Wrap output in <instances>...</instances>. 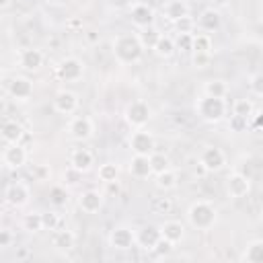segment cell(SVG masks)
<instances>
[{
	"label": "cell",
	"instance_id": "obj_1",
	"mask_svg": "<svg viewBox=\"0 0 263 263\" xmlns=\"http://www.w3.org/2000/svg\"><path fill=\"white\" fill-rule=\"evenodd\" d=\"M113 55L119 64L129 66L138 64L144 55V45L140 43V37L134 33H119L113 39Z\"/></svg>",
	"mask_w": 263,
	"mask_h": 263
},
{
	"label": "cell",
	"instance_id": "obj_2",
	"mask_svg": "<svg viewBox=\"0 0 263 263\" xmlns=\"http://www.w3.org/2000/svg\"><path fill=\"white\" fill-rule=\"evenodd\" d=\"M193 109L199 115V119H203L205 123H220L228 113V105H226L224 99L210 97V95H203V92L195 99Z\"/></svg>",
	"mask_w": 263,
	"mask_h": 263
},
{
	"label": "cell",
	"instance_id": "obj_3",
	"mask_svg": "<svg viewBox=\"0 0 263 263\" xmlns=\"http://www.w3.org/2000/svg\"><path fill=\"white\" fill-rule=\"evenodd\" d=\"M218 220V212L214 203L205 199H197L187 208V222L195 230H210Z\"/></svg>",
	"mask_w": 263,
	"mask_h": 263
},
{
	"label": "cell",
	"instance_id": "obj_4",
	"mask_svg": "<svg viewBox=\"0 0 263 263\" xmlns=\"http://www.w3.org/2000/svg\"><path fill=\"white\" fill-rule=\"evenodd\" d=\"M4 90H6V95H8L14 103H27V101L33 97V90H35V88H33L31 78L16 74V76H12V78H8V80L4 82Z\"/></svg>",
	"mask_w": 263,
	"mask_h": 263
},
{
	"label": "cell",
	"instance_id": "obj_5",
	"mask_svg": "<svg viewBox=\"0 0 263 263\" xmlns=\"http://www.w3.org/2000/svg\"><path fill=\"white\" fill-rule=\"evenodd\" d=\"M127 125L132 129H140V127H146L150 117H152V111H150V105L142 99H136L132 101L127 107H125V113H123Z\"/></svg>",
	"mask_w": 263,
	"mask_h": 263
},
{
	"label": "cell",
	"instance_id": "obj_6",
	"mask_svg": "<svg viewBox=\"0 0 263 263\" xmlns=\"http://www.w3.org/2000/svg\"><path fill=\"white\" fill-rule=\"evenodd\" d=\"M109 245L115 251H129L138 245V232L127 224H117L109 232Z\"/></svg>",
	"mask_w": 263,
	"mask_h": 263
},
{
	"label": "cell",
	"instance_id": "obj_7",
	"mask_svg": "<svg viewBox=\"0 0 263 263\" xmlns=\"http://www.w3.org/2000/svg\"><path fill=\"white\" fill-rule=\"evenodd\" d=\"M129 150L134 154H144V156H150L156 148V138L152 136V132H148L146 127H140V129H134L129 140Z\"/></svg>",
	"mask_w": 263,
	"mask_h": 263
},
{
	"label": "cell",
	"instance_id": "obj_8",
	"mask_svg": "<svg viewBox=\"0 0 263 263\" xmlns=\"http://www.w3.org/2000/svg\"><path fill=\"white\" fill-rule=\"evenodd\" d=\"M55 74L62 82H78L84 76V62L74 55H68L58 64Z\"/></svg>",
	"mask_w": 263,
	"mask_h": 263
},
{
	"label": "cell",
	"instance_id": "obj_9",
	"mask_svg": "<svg viewBox=\"0 0 263 263\" xmlns=\"http://www.w3.org/2000/svg\"><path fill=\"white\" fill-rule=\"evenodd\" d=\"M29 199H31V189H29L27 183L12 181V183L6 185V189H4V201H6V205L18 210V208H25L29 203Z\"/></svg>",
	"mask_w": 263,
	"mask_h": 263
},
{
	"label": "cell",
	"instance_id": "obj_10",
	"mask_svg": "<svg viewBox=\"0 0 263 263\" xmlns=\"http://www.w3.org/2000/svg\"><path fill=\"white\" fill-rule=\"evenodd\" d=\"M68 134H70L72 140L82 144V142H86L95 136V121L88 115H76L68 123Z\"/></svg>",
	"mask_w": 263,
	"mask_h": 263
},
{
	"label": "cell",
	"instance_id": "obj_11",
	"mask_svg": "<svg viewBox=\"0 0 263 263\" xmlns=\"http://www.w3.org/2000/svg\"><path fill=\"white\" fill-rule=\"evenodd\" d=\"M27 158H29V152L27 148L18 142V144H6L4 150H2V164L6 168H23L27 164Z\"/></svg>",
	"mask_w": 263,
	"mask_h": 263
},
{
	"label": "cell",
	"instance_id": "obj_12",
	"mask_svg": "<svg viewBox=\"0 0 263 263\" xmlns=\"http://www.w3.org/2000/svg\"><path fill=\"white\" fill-rule=\"evenodd\" d=\"M78 105H80V101L74 90L64 88V90H58L53 97V111L60 115H74L78 111Z\"/></svg>",
	"mask_w": 263,
	"mask_h": 263
},
{
	"label": "cell",
	"instance_id": "obj_13",
	"mask_svg": "<svg viewBox=\"0 0 263 263\" xmlns=\"http://www.w3.org/2000/svg\"><path fill=\"white\" fill-rule=\"evenodd\" d=\"M199 164L203 166V171L216 173L226 164V154L218 146H205L201 150V154H199Z\"/></svg>",
	"mask_w": 263,
	"mask_h": 263
},
{
	"label": "cell",
	"instance_id": "obj_14",
	"mask_svg": "<svg viewBox=\"0 0 263 263\" xmlns=\"http://www.w3.org/2000/svg\"><path fill=\"white\" fill-rule=\"evenodd\" d=\"M251 191V179L242 173H230L226 177V193L232 199H242Z\"/></svg>",
	"mask_w": 263,
	"mask_h": 263
},
{
	"label": "cell",
	"instance_id": "obj_15",
	"mask_svg": "<svg viewBox=\"0 0 263 263\" xmlns=\"http://www.w3.org/2000/svg\"><path fill=\"white\" fill-rule=\"evenodd\" d=\"M154 10L150 4L146 2H136L132 8H129V21L134 27L138 29H146V27H152L154 25Z\"/></svg>",
	"mask_w": 263,
	"mask_h": 263
},
{
	"label": "cell",
	"instance_id": "obj_16",
	"mask_svg": "<svg viewBox=\"0 0 263 263\" xmlns=\"http://www.w3.org/2000/svg\"><path fill=\"white\" fill-rule=\"evenodd\" d=\"M105 203V195L99 189H86L78 195V208L84 214H97Z\"/></svg>",
	"mask_w": 263,
	"mask_h": 263
},
{
	"label": "cell",
	"instance_id": "obj_17",
	"mask_svg": "<svg viewBox=\"0 0 263 263\" xmlns=\"http://www.w3.org/2000/svg\"><path fill=\"white\" fill-rule=\"evenodd\" d=\"M18 66L27 72H37L43 66V51L37 47H27L18 51Z\"/></svg>",
	"mask_w": 263,
	"mask_h": 263
},
{
	"label": "cell",
	"instance_id": "obj_18",
	"mask_svg": "<svg viewBox=\"0 0 263 263\" xmlns=\"http://www.w3.org/2000/svg\"><path fill=\"white\" fill-rule=\"evenodd\" d=\"M127 173L134 179H148L152 173V164H150V156L144 154H132L129 162H127Z\"/></svg>",
	"mask_w": 263,
	"mask_h": 263
},
{
	"label": "cell",
	"instance_id": "obj_19",
	"mask_svg": "<svg viewBox=\"0 0 263 263\" xmlns=\"http://www.w3.org/2000/svg\"><path fill=\"white\" fill-rule=\"evenodd\" d=\"M160 238H162L160 226H156V224H146L138 230V247L144 251H154V247Z\"/></svg>",
	"mask_w": 263,
	"mask_h": 263
},
{
	"label": "cell",
	"instance_id": "obj_20",
	"mask_svg": "<svg viewBox=\"0 0 263 263\" xmlns=\"http://www.w3.org/2000/svg\"><path fill=\"white\" fill-rule=\"evenodd\" d=\"M70 164L74 168H78L80 173H88L92 168V164H95V154L88 148H84V146L74 148L70 152Z\"/></svg>",
	"mask_w": 263,
	"mask_h": 263
},
{
	"label": "cell",
	"instance_id": "obj_21",
	"mask_svg": "<svg viewBox=\"0 0 263 263\" xmlns=\"http://www.w3.org/2000/svg\"><path fill=\"white\" fill-rule=\"evenodd\" d=\"M197 27L203 33H214V31H218L222 27V14L216 8H205L197 16Z\"/></svg>",
	"mask_w": 263,
	"mask_h": 263
},
{
	"label": "cell",
	"instance_id": "obj_22",
	"mask_svg": "<svg viewBox=\"0 0 263 263\" xmlns=\"http://www.w3.org/2000/svg\"><path fill=\"white\" fill-rule=\"evenodd\" d=\"M0 136H2V142L4 144H18L23 140V136H25V127L16 119H6L2 123Z\"/></svg>",
	"mask_w": 263,
	"mask_h": 263
},
{
	"label": "cell",
	"instance_id": "obj_23",
	"mask_svg": "<svg viewBox=\"0 0 263 263\" xmlns=\"http://www.w3.org/2000/svg\"><path fill=\"white\" fill-rule=\"evenodd\" d=\"M160 234H162V238H166L173 245H177V242H181L185 238V226L179 220H166L164 224H160Z\"/></svg>",
	"mask_w": 263,
	"mask_h": 263
},
{
	"label": "cell",
	"instance_id": "obj_24",
	"mask_svg": "<svg viewBox=\"0 0 263 263\" xmlns=\"http://www.w3.org/2000/svg\"><path fill=\"white\" fill-rule=\"evenodd\" d=\"M51 245H53L55 251L68 253V251H72L74 245H76V234H74L72 230H68V228L55 230V232H53V238H51Z\"/></svg>",
	"mask_w": 263,
	"mask_h": 263
},
{
	"label": "cell",
	"instance_id": "obj_25",
	"mask_svg": "<svg viewBox=\"0 0 263 263\" xmlns=\"http://www.w3.org/2000/svg\"><path fill=\"white\" fill-rule=\"evenodd\" d=\"M162 14L166 21L171 23H177L179 18L187 16L189 14V4L185 0H168L164 6H162Z\"/></svg>",
	"mask_w": 263,
	"mask_h": 263
},
{
	"label": "cell",
	"instance_id": "obj_26",
	"mask_svg": "<svg viewBox=\"0 0 263 263\" xmlns=\"http://www.w3.org/2000/svg\"><path fill=\"white\" fill-rule=\"evenodd\" d=\"M21 226L25 232H31V234H37L43 230V212H29L23 216L21 220Z\"/></svg>",
	"mask_w": 263,
	"mask_h": 263
},
{
	"label": "cell",
	"instance_id": "obj_27",
	"mask_svg": "<svg viewBox=\"0 0 263 263\" xmlns=\"http://www.w3.org/2000/svg\"><path fill=\"white\" fill-rule=\"evenodd\" d=\"M240 259L247 263H263V240H251L245 247Z\"/></svg>",
	"mask_w": 263,
	"mask_h": 263
},
{
	"label": "cell",
	"instance_id": "obj_28",
	"mask_svg": "<svg viewBox=\"0 0 263 263\" xmlns=\"http://www.w3.org/2000/svg\"><path fill=\"white\" fill-rule=\"evenodd\" d=\"M156 179V187L158 189H162V191H168V189H175L177 187V183H179V173L175 171V168H166V171H162V173H158V175H154Z\"/></svg>",
	"mask_w": 263,
	"mask_h": 263
},
{
	"label": "cell",
	"instance_id": "obj_29",
	"mask_svg": "<svg viewBox=\"0 0 263 263\" xmlns=\"http://www.w3.org/2000/svg\"><path fill=\"white\" fill-rule=\"evenodd\" d=\"M158 58H171L175 51H177V45H175V39L173 37H168V35H160V39H158V43L154 45V49H152Z\"/></svg>",
	"mask_w": 263,
	"mask_h": 263
},
{
	"label": "cell",
	"instance_id": "obj_30",
	"mask_svg": "<svg viewBox=\"0 0 263 263\" xmlns=\"http://www.w3.org/2000/svg\"><path fill=\"white\" fill-rule=\"evenodd\" d=\"M160 31L152 25V27H146V29H140V33H138V37H140V43L144 45V49H154V45L158 43V39H160Z\"/></svg>",
	"mask_w": 263,
	"mask_h": 263
},
{
	"label": "cell",
	"instance_id": "obj_31",
	"mask_svg": "<svg viewBox=\"0 0 263 263\" xmlns=\"http://www.w3.org/2000/svg\"><path fill=\"white\" fill-rule=\"evenodd\" d=\"M203 95H210V97H220L224 99L228 95V84L220 78H212L203 84Z\"/></svg>",
	"mask_w": 263,
	"mask_h": 263
},
{
	"label": "cell",
	"instance_id": "obj_32",
	"mask_svg": "<svg viewBox=\"0 0 263 263\" xmlns=\"http://www.w3.org/2000/svg\"><path fill=\"white\" fill-rule=\"evenodd\" d=\"M68 199H70V195H68L66 185H53V187H49V203L53 208H64L68 203Z\"/></svg>",
	"mask_w": 263,
	"mask_h": 263
},
{
	"label": "cell",
	"instance_id": "obj_33",
	"mask_svg": "<svg viewBox=\"0 0 263 263\" xmlns=\"http://www.w3.org/2000/svg\"><path fill=\"white\" fill-rule=\"evenodd\" d=\"M255 113V105L251 99H236L232 103V115H238V117H245V119H251Z\"/></svg>",
	"mask_w": 263,
	"mask_h": 263
},
{
	"label": "cell",
	"instance_id": "obj_34",
	"mask_svg": "<svg viewBox=\"0 0 263 263\" xmlns=\"http://www.w3.org/2000/svg\"><path fill=\"white\" fill-rule=\"evenodd\" d=\"M97 177L99 181L103 183H111V181H117L119 179V166L115 162H103L97 171Z\"/></svg>",
	"mask_w": 263,
	"mask_h": 263
},
{
	"label": "cell",
	"instance_id": "obj_35",
	"mask_svg": "<svg viewBox=\"0 0 263 263\" xmlns=\"http://www.w3.org/2000/svg\"><path fill=\"white\" fill-rule=\"evenodd\" d=\"M150 164H152V173L158 175V173L171 168V158H168L164 152H156V150H154V152L150 154Z\"/></svg>",
	"mask_w": 263,
	"mask_h": 263
},
{
	"label": "cell",
	"instance_id": "obj_36",
	"mask_svg": "<svg viewBox=\"0 0 263 263\" xmlns=\"http://www.w3.org/2000/svg\"><path fill=\"white\" fill-rule=\"evenodd\" d=\"M212 47H214V41H212L210 33H195L193 35V51L212 53Z\"/></svg>",
	"mask_w": 263,
	"mask_h": 263
},
{
	"label": "cell",
	"instance_id": "obj_37",
	"mask_svg": "<svg viewBox=\"0 0 263 263\" xmlns=\"http://www.w3.org/2000/svg\"><path fill=\"white\" fill-rule=\"evenodd\" d=\"M193 35L195 33H177L175 45L179 51H193Z\"/></svg>",
	"mask_w": 263,
	"mask_h": 263
},
{
	"label": "cell",
	"instance_id": "obj_38",
	"mask_svg": "<svg viewBox=\"0 0 263 263\" xmlns=\"http://www.w3.org/2000/svg\"><path fill=\"white\" fill-rule=\"evenodd\" d=\"M249 88L255 97H263V70L255 72L251 78H249Z\"/></svg>",
	"mask_w": 263,
	"mask_h": 263
},
{
	"label": "cell",
	"instance_id": "obj_39",
	"mask_svg": "<svg viewBox=\"0 0 263 263\" xmlns=\"http://www.w3.org/2000/svg\"><path fill=\"white\" fill-rule=\"evenodd\" d=\"M173 25H175L177 33H193V31H195V27H197V21H193V18L187 14V16L179 18V21H177V23H173Z\"/></svg>",
	"mask_w": 263,
	"mask_h": 263
},
{
	"label": "cell",
	"instance_id": "obj_40",
	"mask_svg": "<svg viewBox=\"0 0 263 263\" xmlns=\"http://www.w3.org/2000/svg\"><path fill=\"white\" fill-rule=\"evenodd\" d=\"M82 175L84 173H80L78 168H74L72 164L64 171V175H62V179H64V185H78L80 183V179H82Z\"/></svg>",
	"mask_w": 263,
	"mask_h": 263
},
{
	"label": "cell",
	"instance_id": "obj_41",
	"mask_svg": "<svg viewBox=\"0 0 263 263\" xmlns=\"http://www.w3.org/2000/svg\"><path fill=\"white\" fill-rule=\"evenodd\" d=\"M60 226V214L58 212H43V230H58Z\"/></svg>",
	"mask_w": 263,
	"mask_h": 263
},
{
	"label": "cell",
	"instance_id": "obj_42",
	"mask_svg": "<svg viewBox=\"0 0 263 263\" xmlns=\"http://www.w3.org/2000/svg\"><path fill=\"white\" fill-rule=\"evenodd\" d=\"M191 64L195 68H208L212 64V53H205V51H193L191 55Z\"/></svg>",
	"mask_w": 263,
	"mask_h": 263
},
{
	"label": "cell",
	"instance_id": "obj_43",
	"mask_svg": "<svg viewBox=\"0 0 263 263\" xmlns=\"http://www.w3.org/2000/svg\"><path fill=\"white\" fill-rule=\"evenodd\" d=\"M171 208H173V201L168 197H154L152 199V210L156 214H168Z\"/></svg>",
	"mask_w": 263,
	"mask_h": 263
},
{
	"label": "cell",
	"instance_id": "obj_44",
	"mask_svg": "<svg viewBox=\"0 0 263 263\" xmlns=\"http://www.w3.org/2000/svg\"><path fill=\"white\" fill-rule=\"evenodd\" d=\"M173 242L171 240H166V238H160L158 242H156V247H154V251L152 253H156L158 257H168L171 253H173Z\"/></svg>",
	"mask_w": 263,
	"mask_h": 263
},
{
	"label": "cell",
	"instance_id": "obj_45",
	"mask_svg": "<svg viewBox=\"0 0 263 263\" xmlns=\"http://www.w3.org/2000/svg\"><path fill=\"white\" fill-rule=\"evenodd\" d=\"M247 125H249V119L245 117H238V115H230V121H228V127L232 132H247Z\"/></svg>",
	"mask_w": 263,
	"mask_h": 263
},
{
	"label": "cell",
	"instance_id": "obj_46",
	"mask_svg": "<svg viewBox=\"0 0 263 263\" xmlns=\"http://www.w3.org/2000/svg\"><path fill=\"white\" fill-rule=\"evenodd\" d=\"M31 175H33L35 181H47L49 175H51V168L47 164H35L33 171H31Z\"/></svg>",
	"mask_w": 263,
	"mask_h": 263
},
{
	"label": "cell",
	"instance_id": "obj_47",
	"mask_svg": "<svg viewBox=\"0 0 263 263\" xmlns=\"http://www.w3.org/2000/svg\"><path fill=\"white\" fill-rule=\"evenodd\" d=\"M12 242H14L12 230H10V228H2V230H0V249L4 251V249H8V247H12Z\"/></svg>",
	"mask_w": 263,
	"mask_h": 263
},
{
	"label": "cell",
	"instance_id": "obj_48",
	"mask_svg": "<svg viewBox=\"0 0 263 263\" xmlns=\"http://www.w3.org/2000/svg\"><path fill=\"white\" fill-rule=\"evenodd\" d=\"M105 185V191L111 193V195H117L119 193V183L117 181H111V183H103Z\"/></svg>",
	"mask_w": 263,
	"mask_h": 263
},
{
	"label": "cell",
	"instance_id": "obj_49",
	"mask_svg": "<svg viewBox=\"0 0 263 263\" xmlns=\"http://www.w3.org/2000/svg\"><path fill=\"white\" fill-rule=\"evenodd\" d=\"M249 121H253V127H263V109H261L257 115L253 113V117H251Z\"/></svg>",
	"mask_w": 263,
	"mask_h": 263
},
{
	"label": "cell",
	"instance_id": "obj_50",
	"mask_svg": "<svg viewBox=\"0 0 263 263\" xmlns=\"http://www.w3.org/2000/svg\"><path fill=\"white\" fill-rule=\"evenodd\" d=\"M43 2H45L47 6H55V8H58V6H64L68 0H43Z\"/></svg>",
	"mask_w": 263,
	"mask_h": 263
},
{
	"label": "cell",
	"instance_id": "obj_51",
	"mask_svg": "<svg viewBox=\"0 0 263 263\" xmlns=\"http://www.w3.org/2000/svg\"><path fill=\"white\" fill-rule=\"evenodd\" d=\"M88 39H90V41H97V35H95V31H88Z\"/></svg>",
	"mask_w": 263,
	"mask_h": 263
},
{
	"label": "cell",
	"instance_id": "obj_52",
	"mask_svg": "<svg viewBox=\"0 0 263 263\" xmlns=\"http://www.w3.org/2000/svg\"><path fill=\"white\" fill-rule=\"evenodd\" d=\"M76 2H80V4H92L95 0H76Z\"/></svg>",
	"mask_w": 263,
	"mask_h": 263
}]
</instances>
